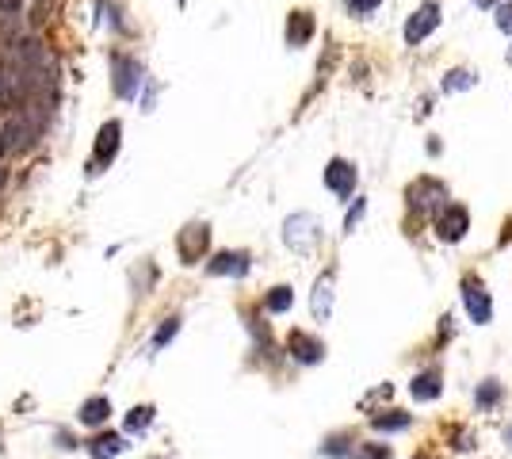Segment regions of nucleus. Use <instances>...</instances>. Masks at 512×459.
Masks as SVG:
<instances>
[{
    "label": "nucleus",
    "mask_w": 512,
    "mask_h": 459,
    "mask_svg": "<svg viewBox=\"0 0 512 459\" xmlns=\"http://www.w3.org/2000/svg\"><path fill=\"white\" fill-rule=\"evenodd\" d=\"M348 459H390L387 444H356Z\"/></svg>",
    "instance_id": "obj_21"
},
{
    "label": "nucleus",
    "mask_w": 512,
    "mask_h": 459,
    "mask_svg": "<svg viewBox=\"0 0 512 459\" xmlns=\"http://www.w3.org/2000/svg\"><path fill=\"white\" fill-rule=\"evenodd\" d=\"M81 425L88 429H100V425H108V417H111V402L104 399V394H96V399H84L81 402Z\"/></svg>",
    "instance_id": "obj_12"
},
{
    "label": "nucleus",
    "mask_w": 512,
    "mask_h": 459,
    "mask_svg": "<svg viewBox=\"0 0 512 459\" xmlns=\"http://www.w3.org/2000/svg\"><path fill=\"white\" fill-rule=\"evenodd\" d=\"M409 394H413L417 402H432V399H440V367H428V372L413 375V382H409Z\"/></svg>",
    "instance_id": "obj_13"
},
{
    "label": "nucleus",
    "mask_w": 512,
    "mask_h": 459,
    "mask_svg": "<svg viewBox=\"0 0 512 459\" xmlns=\"http://www.w3.org/2000/svg\"><path fill=\"white\" fill-rule=\"evenodd\" d=\"M284 246L291 253H299V257H310V253L322 246V222L314 219V214H291L284 222Z\"/></svg>",
    "instance_id": "obj_1"
},
{
    "label": "nucleus",
    "mask_w": 512,
    "mask_h": 459,
    "mask_svg": "<svg viewBox=\"0 0 512 459\" xmlns=\"http://www.w3.org/2000/svg\"><path fill=\"white\" fill-rule=\"evenodd\" d=\"M413 459H428V455H413Z\"/></svg>",
    "instance_id": "obj_29"
},
{
    "label": "nucleus",
    "mask_w": 512,
    "mask_h": 459,
    "mask_svg": "<svg viewBox=\"0 0 512 459\" xmlns=\"http://www.w3.org/2000/svg\"><path fill=\"white\" fill-rule=\"evenodd\" d=\"M344 4H348V12H356V16H371L382 0H344Z\"/></svg>",
    "instance_id": "obj_24"
},
{
    "label": "nucleus",
    "mask_w": 512,
    "mask_h": 459,
    "mask_svg": "<svg viewBox=\"0 0 512 459\" xmlns=\"http://www.w3.org/2000/svg\"><path fill=\"white\" fill-rule=\"evenodd\" d=\"M0 184H4V169H0Z\"/></svg>",
    "instance_id": "obj_28"
},
{
    "label": "nucleus",
    "mask_w": 512,
    "mask_h": 459,
    "mask_svg": "<svg viewBox=\"0 0 512 459\" xmlns=\"http://www.w3.org/2000/svg\"><path fill=\"white\" fill-rule=\"evenodd\" d=\"M207 241H211V230L203 226V222L188 226L184 234H180V241H176V249H180V261H184V264H196L203 253H207Z\"/></svg>",
    "instance_id": "obj_8"
},
{
    "label": "nucleus",
    "mask_w": 512,
    "mask_h": 459,
    "mask_svg": "<svg viewBox=\"0 0 512 459\" xmlns=\"http://www.w3.org/2000/svg\"><path fill=\"white\" fill-rule=\"evenodd\" d=\"M325 188L332 191V196L348 199L352 191H356V165L344 161V157H332V161L325 165Z\"/></svg>",
    "instance_id": "obj_5"
},
{
    "label": "nucleus",
    "mask_w": 512,
    "mask_h": 459,
    "mask_svg": "<svg viewBox=\"0 0 512 459\" xmlns=\"http://www.w3.org/2000/svg\"><path fill=\"white\" fill-rule=\"evenodd\" d=\"M436 28H440V4H432V0H428V4H420L413 16L405 20V43H409V46L425 43V38L436 31Z\"/></svg>",
    "instance_id": "obj_4"
},
{
    "label": "nucleus",
    "mask_w": 512,
    "mask_h": 459,
    "mask_svg": "<svg viewBox=\"0 0 512 459\" xmlns=\"http://www.w3.org/2000/svg\"><path fill=\"white\" fill-rule=\"evenodd\" d=\"M176 334H180V318H169V322H164L157 334H153V349H164V344H169Z\"/></svg>",
    "instance_id": "obj_22"
},
{
    "label": "nucleus",
    "mask_w": 512,
    "mask_h": 459,
    "mask_svg": "<svg viewBox=\"0 0 512 459\" xmlns=\"http://www.w3.org/2000/svg\"><path fill=\"white\" fill-rule=\"evenodd\" d=\"M314 38V16L310 12H291L287 16V43L291 46H306Z\"/></svg>",
    "instance_id": "obj_15"
},
{
    "label": "nucleus",
    "mask_w": 512,
    "mask_h": 459,
    "mask_svg": "<svg viewBox=\"0 0 512 459\" xmlns=\"http://www.w3.org/2000/svg\"><path fill=\"white\" fill-rule=\"evenodd\" d=\"M467 230H470V211L463 203H447V207H440V214H436L440 241H463Z\"/></svg>",
    "instance_id": "obj_3"
},
{
    "label": "nucleus",
    "mask_w": 512,
    "mask_h": 459,
    "mask_svg": "<svg viewBox=\"0 0 512 459\" xmlns=\"http://www.w3.org/2000/svg\"><path fill=\"white\" fill-rule=\"evenodd\" d=\"M111 69H115V93L123 100H138V88H142V66L126 54H111Z\"/></svg>",
    "instance_id": "obj_2"
},
{
    "label": "nucleus",
    "mask_w": 512,
    "mask_h": 459,
    "mask_svg": "<svg viewBox=\"0 0 512 459\" xmlns=\"http://www.w3.org/2000/svg\"><path fill=\"white\" fill-rule=\"evenodd\" d=\"M364 211H367V203H364V199H356V207L348 211V219H344V230H356V222L364 219Z\"/></svg>",
    "instance_id": "obj_26"
},
{
    "label": "nucleus",
    "mask_w": 512,
    "mask_h": 459,
    "mask_svg": "<svg viewBox=\"0 0 512 459\" xmlns=\"http://www.w3.org/2000/svg\"><path fill=\"white\" fill-rule=\"evenodd\" d=\"M264 306H268V310H272V314H284V310H291V306H294V291H291L287 284H279V287L268 291Z\"/></svg>",
    "instance_id": "obj_19"
},
{
    "label": "nucleus",
    "mask_w": 512,
    "mask_h": 459,
    "mask_svg": "<svg viewBox=\"0 0 512 459\" xmlns=\"http://www.w3.org/2000/svg\"><path fill=\"white\" fill-rule=\"evenodd\" d=\"M478 4H482V8H497V4H493V0H478Z\"/></svg>",
    "instance_id": "obj_27"
},
{
    "label": "nucleus",
    "mask_w": 512,
    "mask_h": 459,
    "mask_svg": "<svg viewBox=\"0 0 512 459\" xmlns=\"http://www.w3.org/2000/svg\"><path fill=\"white\" fill-rule=\"evenodd\" d=\"M463 302H467V314L475 318L478 326H485L493 318V299H490V291H485V284H478V279H463Z\"/></svg>",
    "instance_id": "obj_6"
},
{
    "label": "nucleus",
    "mask_w": 512,
    "mask_h": 459,
    "mask_svg": "<svg viewBox=\"0 0 512 459\" xmlns=\"http://www.w3.org/2000/svg\"><path fill=\"white\" fill-rule=\"evenodd\" d=\"M497 399H501V387H497V382L490 379V382H485V387L478 391V406H493Z\"/></svg>",
    "instance_id": "obj_25"
},
{
    "label": "nucleus",
    "mask_w": 512,
    "mask_h": 459,
    "mask_svg": "<svg viewBox=\"0 0 512 459\" xmlns=\"http://www.w3.org/2000/svg\"><path fill=\"white\" fill-rule=\"evenodd\" d=\"M409 203H413L417 211L447 207V188H444L440 181H432V176H425V181H417L413 188H409Z\"/></svg>",
    "instance_id": "obj_7"
},
{
    "label": "nucleus",
    "mask_w": 512,
    "mask_h": 459,
    "mask_svg": "<svg viewBox=\"0 0 512 459\" xmlns=\"http://www.w3.org/2000/svg\"><path fill=\"white\" fill-rule=\"evenodd\" d=\"M119 134H123V123H119V119H108L104 126H100L96 149H92L96 165H111V161H115V153H119Z\"/></svg>",
    "instance_id": "obj_10"
},
{
    "label": "nucleus",
    "mask_w": 512,
    "mask_h": 459,
    "mask_svg": "<svg viewBox=\"0 0 512 459\" xmlns=\"http://www.w3.org/2000/svg\"><path fill=\"white\" fill-rule=\"evenodd\" d=\"M493 16H497V28H501L505 35H512V4H497Z\"/></svg>",
    "instance_id": "obj_23"
},
{
    "label": "nucleus",
    "mask_w": 512,
    "mask_h": 459,
    "mask_svg": "<svg viewBox=\"0 0 512 459\" xmlns=\"http://www.w3.org/2000/svg\"><path fill=\"white\" fill-rule=\"evenodd\" d=\"M249 268H252V261H249V253H241V249L214 253V257L207 261V272L211 276H245Z\"/></svg>",
    "instance_id": "obj_9"
},
{
    "label": "nucleus",
    "mask_w": 512,
    "mask_h": 459,
    "mask_svg": "<svg viewBox=\"0 0 512 459\" xmlns=\"http://www.w3.org/2000/svg\"><path fill=\"white\" fill-rule=\"evenodd\" d=\"M371 425H375L379 432H402V429L413 425V417L402 414V410H390V414H375V417H371Z\"/></svg>",
    "instance_id": "obj_17"
},
{
    "label": "nucleus",
    "mask_w": 512,
    "mask_h": 459,
    "mask_svg": "<svg viewBox=\"0 0 512 459\" xmlns=\"http://www.w3.org/2000/svg\"><path fill=\"white\" fill-rule=\"evenodd\" d=\"M153 421V406H134L131 414H126V432H146Z\"/></svg>",
    "instance_id": "obj_20"
},
{
    "label": "nucleus",
    "mask_w": 512,
    "mask_h": 459,
    "mask_svg": "<svg viewBox=\"0 0 512 459\" xmlns=\"http://www.w3.org/2000/svg\"><path fill=\"white\" fill-rule=\"evenodd\" d=\"M123 448L126 444H123V437H115V432H100L96 440H88V455L92 459H115Z\"/></svg>",
    "instance_id": "obj_16"
},
{
    "label": "nucleus",
    "mask_w": 512,
    "mask_h": 459,
    "mask_svg": "<svg viewBox=\"0 0 512 459\" xmlns=\"http://www.w3.org/2000/svg\"><path fill=\"white\" fill-rule=\"evenodd\" d=\"M310 306H314V318H317V322H329V314H332V272H325V276L314 284Z\"/></svg>",
    "instance_id": "obj_14"
},
{
    "label": "nucleus",
    "mask_w": 512,
    "mask_h": 459,
    "mask_svg": "<svg viewBox=\"0 0 512 459\" xmlns=\"http://www.w3.org/2000/svg\"><path fill=\"white\" fill-rule=\"evenodd\" d=\"M478 85V73H470V69H452L444 76V93H467V88H475Z\"/></svg>",
    "instance_id": "obj_18"
},
{
    "label": "nucleus",
    "mask_w": 512,
    "mask_h": 459,
    "mask_svg": "<svg viewBox=\"0 0 512 459\" xmlns=\"http://www.w3.org/2000/svg\"><path fill=\"white\" fill-rule=\"evenodd\" d=\"M287 349H291V356L299 364H317L325 356V344L317 337H310V334H302V329H294V334L287 337Z\"/></svg>",
    "instance_id": "obj_11"
}]
</instances>
